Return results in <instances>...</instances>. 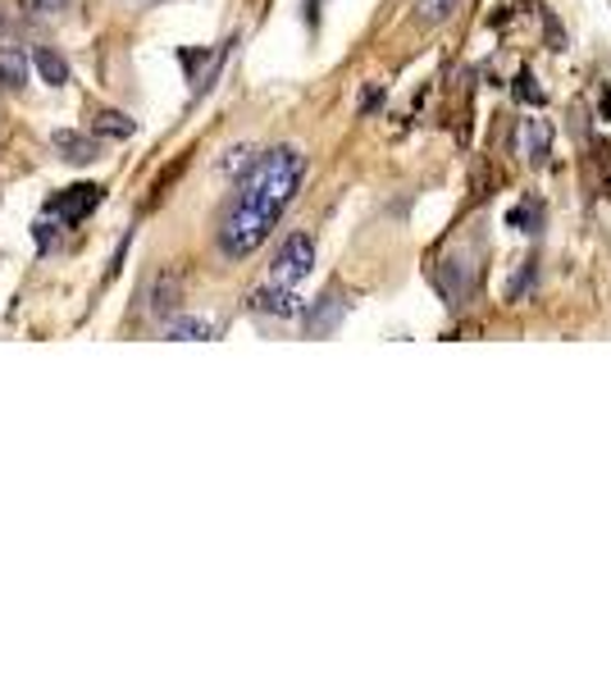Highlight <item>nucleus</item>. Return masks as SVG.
Wrapping results in <instances>:
<instances>
[{
	"instance_id": "obj_1",
	"label": "nucleus",
	"mask_w": 611,
	"mask_h": 684,
	"mask_svg": "<svg viewBox=\"0 0 611 684\" xmlns=\"http://www.w3.org/2000/svg\"><path fill=\"white\" fill-rule=\"evenodd\" d=\"M301 174H306V155L297 147H274L266 155H256L242 188H238L233 210L224 215L220 251L233 255V261H247V255L270 238V229L279 224L283 210L292 205Z\"/></svg>"
},
{
	"instance_id": "obj_3",
	"label": "nucleus",
	"mask_w": 611,
	"mask_h": 684,
	"mask_svg": "<svg viewBox=\"0 0 611 684\" xmlns=\"http://www.w3.org/2000/svg\"><path fill=\"white\" fill-rule=\"evenodd\" d=\"M97 205H101V188H97V183H78V188H64L60 197H51L47 215H51L56 224H78V220L92 215Z\"/></svg>"
},
{
	"instance_id": "obj_15",
	"label": "nucleus",
	"mask_w": 611,
	"mask_h": 684,
	"mask_svg": "<svg viewBox=\"0 0 611 684\" xmlns=\"http://www.w3.org/2000/svg\"><path fill=\"white\" fill-rule=\"evenodd\" d=\"M0 37H6V19H0Z\"/></svg>"
},
{
	"instance_id": "obj_6",
	"label": "nucleus",
	"mask_w": 611,
	"mask_h": 684,
	"mask_svg": "<svg viewBox=\"0 0 611 684\" xmlns=\"http://www.w3.org/2000/svg\"><path fill=\"white\" fill-rule=\"evenodd\" d=\"M251 306L256 311H266V315H279V320H288V315H297L301 311V296H297V288H283V283H266L256 296H251Z\"/></svg>"
},
{
	"instance_id": "obj_5",
	"label": "nucleus",
	"mask_w": 611,
	"mask_h": 684,
	"mask_svg": "<svg viewBox=\"0 0 611 684\" xmlns=\"http://www.w3.org/2000/svg\"><path fill=\"white\" fill-rule=\"evenodd\" d=\"M342 315H347V302H342L338 292H324L320 302L306 311V333H311V338H329L342 324Z\"/></svg>"
},
{
	"instance_id": "obj_8",
	"label": "nucleus",
	"mask_w": 611,
	"mask_h": 684,
	"mask_svg": "<svg viewBox=\"0 0 611 684\" xmlns=\"http://www.w3.org/2000/svg\"><path fill=\"white\" fill-rule=\"evenodd\" d=\"M179 296H183V279L173 274V270H164V274L156 279V288H151V315L169 320L173 311H179Z\"/></svg>"
},
{
	"instance_id": "obj_11",
	"label": "nucleus",
	"mask_w": 611,
	"mask_h": 684,
	"mask_svg": "<svg viewBox=\"0 0 611 684\" xmlns=\"http://www.w3.org/2000/svg\"><path fill=\"white\" fill-rule=\"evenodd\" d=\"M411 10H415V23L439 28V23H448L461 10V0H411Z\"/></svg>"
},
{
	"instance_id": "obj_14",
	"label": "nucleus",
	"mask_w": 611,
	"mask_h": 684,
	"mask_svg": "<svg viewBox=\"0 0 611 684\" xmlns=\"http://www.w3.org/2000/svg\"><path fill=\"white\" fill-rule=\"evenodd\" d=\"M515 97L525 101V105H530V101H534V105H543V88H539V82H534L530 73H520V88H515Z\"/></svg>"
},
{
	"instance_id": "obj_4",
	"label": "nucleus",
	"mask_w": 611,
	"mask_h": 684,
	"mask_svg": "<svg viewBox=\"0 0 611 684\" xmlns=\"http://www.w3.org/2000/svg\"><path fill=\"white\" fill-rule=\"evenodd\" d=\"M515 151L525 155L530 164H543L548 151H552V128H548V119H520V128H515Z\"/></svg>"
},
{
	"instance_id": "obj_13",
	"label": "nucleus",
	"mask_w": 611,
	"mask_h": 684,
	"mask_svg": "<svg viewBox=\"0 0 611 684\" xmlns=\"http://www.w3.org/2000/svg\"><path fill=\"white\" fill-rule=\"evenodd\" d=\"M133 119H128V114H119V110H101L97 119H92V133L97 138H133Z\"/></svg>"
},
{
	"instance_id": "obj_2",
	"label": "nucleus",
	"mask_w": 611,
	"mask_h": 684,
	"mask_svg": "<svg viewBox=\"0 0 611 684\" xmlns=\"http://www.w3.org/2000/svg\"><path fill=\"white\" fill-rule=\"evenodd\" d=\"M315 265V242L306 238V233H292L279 255H274V270H270V283H283V288H297L306 274H311Z\"/></svg>"
},
{
	"instance_id": "obj_10",
	"label": "nucleus",
	"mask_w": 611,
	"mask_h": 684,
	"mask_svg": "<svg viewBox=\"0 0 611 684\" xmlns=\"http://www.w3.org/2000/svg\"><path fill=\"white\" fill-rule=\"evenodd\" d=\"M0 82H6V88H23L28 82V56L10 37H0Z\"/></svg>"
},
{
	"instance_id": "obj_12",
	"label": "nucleus",
	"mask_w": 611,
	"mask_h": 684,
	"mask_svg": "<svg viewBox=\"0 0 611 684\" xmlns=\"http://www.w3.org/2000/svg\"><path fill=\"white\" fill-rule=\"evenodd\" d=\"M32 64H37V73H41V78L51 82V88H64V82H69V64H64V56H60V51H51V47H41Z\"/></svg>"
},
{
	"instance_id": "obj_9",
	"label": "nucleus",
	"mask_w": 611,
	"mask_h": 684,
	"mask_svg": "<svg viewBox=\"0 0 611 684\" xmlns=\"http://www.w3.org/2000/svg\"><path fill=\"white\" fill-rule=\"evenodd\" d=\"M51 147L64 151V160L73 164H87V160H97V138H87V133H69V128H60V133H51Z\"/></svg>"
},
{
	"instance_id": "obj_7",
	"label": "nucleus",
	"mask_w": 611,
	"mask_h": 684,
	"mask_svg": "<svg viewBox=\"0 0 611 684\" xmlns=\"http://www.w3.org/2000/svg\"><path fill=\"white\" fill-rule=\"evenodd\" d=\"M214 333H220V324L206 320V315H179L164 324V338L169 342H210Z\"/></svg>"
}]
</instances>
